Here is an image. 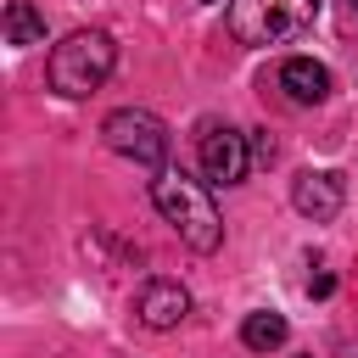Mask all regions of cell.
Segmentation results:
<instances>
[{
	"label": "cell",
	"mask_w": 358,
	"mask_h": 358,
	"mask_svg": "<svg viewBox=\"0 0 358 358\" xmlns=\"http://www.w3.org/2000/svg\"><path fill=\"white\" fill-rule=\"evenodd\" d=\"M112 62H117L112 34H106V28H78V34H67V39L50 50V90L67 95V101H78V95H90V90L106 84Z\"/></svg>",
	"instance_id": "7a4b0ae2"
},
{
	"label": "cell",
	"mask_w": 358,
	"mask_h": 358,
	"mask_svg": "<svg viewBox=\"0 0 358 358\" xmlns=\"http://www.w3.org/2000/svg\"><path fill=\"white\" fill-rule=\"evenodd\" d=\"M101 140H106L117 157L140 162V168H162V162H168V129H162V117H151L145 106L112 112V117L101 123Z\"/></svg>",
	"instance_id": "277c9868"
},
{
	"label": "cell",
	"mask_w": 358,
	"mask_h": 358,
	"mask_svg": "<svg viewBox=\"0 0 358 358\" xmlns=\"http://www.w3.org/2000/svg\"><path fill=\"white\" fill-rule=\"evenodd\" d=\"M246 168H252V145H246V134L229 129V123H213V129L201 134V173H207L213 185H241Z\"/></svg>",
	"instance_id": "5b68a950"
},
{
	"label": "cell",
	"mask_w": 358,
	"mask_h": 358,
	"mask_svg": "<svg viewBox=\"0 0 358 358\" xmlns=\"http://www.w3.org/2000/svg\"><path fill=\"white\" fill-rule=\"evenodd\" d=\"M151 201H157V213L179 229L185 246H196V252H218V241H224V218H218L213 196H207L190 173H179V168H157V179H151Z\"/></svg>",
	"instance_id": "6da1fadb"
},
{
	"label": "cell",
	"mask_w": 358,
	"mask_h": 358,
	"mask_svg": "<svg viewBox=\"0 0 358 358\" xmlns=\"http://www.w3.org/2000/svg\"><path fill=\"white\" fill-rule=\"evenodd\" d=\"M134 313H140V324H151V330H173V324L190 313V291H185L179 280H151V285L140 291Z\"/></svg>",
	"instance_id": "8992f818"
},
{
	"label": "cell",
	"mask_w": 358,
	"mask_h": 358,
	"mask_svg": "<svg viewBox=\"0 0 358 358\" xmlns=\"http://www.w3.org/2000/svg\"><path fill=\"white\" fill-rule=\"evenodd\" d=\"M319 0H229V34L241 45H285L308 34Z\"/></svg>",
	"instance_id": "3957f363"
},
{
	"label": "cell",
	"mask_w": 358,
	"mask_h": 358,
	"mask_svg": "<svg viewBox=\"0 0 358 358\" xmlns=\"http://www.w3.org/2000/svg\"><path fill=\"white\" fill-rule=\"evenodd\" d=\"M280 90H285L296 106H313V101L330 95V67L313 62V56H291V62L280 67Z\"/></svg>",
	"instance_id": "ba28073f"
},
{
	"label": "cell",
	"mask_w": 358,
	"mask_h": 358,
	"mask_svg": "<svg viewBox=\"0 0 358 358\" xmlns=\"http://www.w3.org/2000/svg\"><path fill=\"white\" fill-rule=\"evenodd\" d=\"M241 341H246L252 352H268V347H280V341H285V319H280V313H246Z\"/></svg>",
	"instance_id": "30bf717a"
},
{
	"label": "cell",
	"mask_w": 358,
	"mask_h": 358,
	"mask_svg": "<svg viewBox=\"0 0 358 358\" xmlns=\"http://www.w3.org/2000/svg\"><path fill=\"white\" fill-rule=\"evenodd\" d=\"M0 28H6V45H39L45 39V17L28 0H11L6 17H0Z\"/></svg>",
	"instance_id": "9c48e42d"
},
{
	"label": "cell",
	"mask_w": 358,
	"mask_h": 358,
	"mask_svg": "<svg viewBox=\"0 0 358 358\" xmlns=\"http://www.w3.org/2000/svg\"><path fill=\"white\" fill-rule=\"evenodd\" d=\"M352 11H358V0H352Z\"/></svg>",
	"instance_id": "7c38bea8"
},
{
	"label": "cell",
	"mask_w": 358,
	"mask_h": 358,
	"mask_svg": "<svg viewBox=\"0 0 358 358\" xmlns=\"http://www.w3.org/2000/svg\"><path fill=\"white\" fill-rule=\"evenodd\" d=\"M252 157H257V162H274V140H268V134H257V145H252Z\"/></svg>",
	"instance_id": "8fae6325"
},
{
	"label": "cell",
	"mask_w": 358,
	"mask_h": 358,
	"mask_svg": "<svg viewBox=\"0 0 358 358\" xmlns=\"http://www.w3.org/2000/svg\"><path fill=\"white\" fill-rule=\"evenodd\" d=\"M291 201H296V213H302V218L324 224V218H336V213H341V179H336V173H319V168H308V173H296V185H291Z\"/></svg>",
	"instance_id": "52a82bcc"
}]
</instances>
